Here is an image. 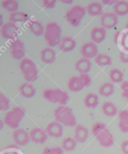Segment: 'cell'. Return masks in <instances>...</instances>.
I'll list each match as a JSON object with an SVG mask.
<instances>
[{
	"instance_id": "603a6c76",
	"label": "cell",
	"mask_w": 128,
	"mask_h": 154,
	"mask_svg": "<svg viewBox=\"0 0 128 154\" xmlns=\"http://www.w3.org/2000/svg\"><path fill=\"white\" fill-rule=\"evenodd\" d=\"M118 127L123 133H128V110L124 109L118 114Z\"/></svg>"
},
{
	"instance_id": "836d02e7",
	"label": "cell",
	"mask_w": 128,
	"mask_h": 154,
	"mask_svg": "<svg viewBox=\"0 0 128 154\" xmlns=\"http://www.w3.org/2000/svg\"><path fill=\"white\" fill-rule=\"evenodd\" d=\"M10 107V100L4 94L0 93V112L6 111Z\"/></svg>"
},
{
	"instance_id": "f1b7e54d",
	"label": "cell",
	"mask_w": 128,
	"mask_h": 154,
	"mask_svg": "<svg viewBox=\"0 0 128 154\" xmlns=\"http://www.w3.org/2000/svg\"><path fill=\"white\" fill-rule=\"evenodd\" d=\"M9 20L10 22L14 23H16L26 22L29 21V17L25 12L16 11L10 13Z\"/></svg>"
},
{
	"instance_id": "ab89813d",
	"label": "cell",
	"mask_w": 128,
	"mask_h": 154,
	"mask_svg": "<svg viewBox=\"0 0 128 154\" xmlns=\"http://www.w3.org/2000/svg\"><path fill=\"white\" fill-rule=\"evenodd\" d=\"M117 1H113V0H103L102 3L105 5L111 6V5H114Z\"/></svg>"
},
{
	"instance_id": "b9f144b4",
	"label": "cell",
	"mask_w": 128,
	"mask_h": 154,
	"mask_svg": "<svg viewBox=\"0 0 128 154\" xmlns=\"http://www.w3.org/2000/svg\"><path fill=\"white\" fill-rule=\"evenodd\" d=\"M3 16L2 14L0 13V28L3 26Z\"/></svg>"
},
{
	"instance_id": "ee69618b",
	"label": "cell",
	"mask_w": 128,
	"mask_h": 154,
	"mask_svg": "<svg viewBox=\"0 0 128 154\" xmlns=\"http://www.w3.org/2000/svg\"><path fill=\"white\" fill-rule=\"evenodd\" d=\"M126 28H128V22L127 23V24H126Z\"/></svg>"
},
{
	"instance_id": "44dd1931",
	"label": "cell",
	"mask_w": 128,
	"mask_h": 154,
	"mask_svg": "<svg viewBox=\"0 0 128 154\" xmlns=\"http://www.w3.org/2000/svg\"><path fill=\"white\" fill-rule=\"evenodd\" d=\"M19 94L26 98H31L36 94V89L31 83L25 82L22 83L19 88Z\"/></svg>"
},
{
	"instance_id": "d4e9b609",
	"label": "cell",
	"mask_w": 128,
	"mask_h": 154,
	"mask_svg": "<svg viewBox=\"0 0 128 154\" xmlns=\"http://www.w3.org/2000/svg\"><path fill=\"white\" fill-rule=\"evenodd\" d=\"M114 13L118 17H124L128 14V2L117 1L113 5Z\"/></svg>"
},
{
	"instance_id": "9a60e30c",
	"label": "cell",
	"mask_w": 128,
	"mask_h": 154,
	"mask_svg": "<svg viewBox=\"0 0 128 154\" xmlns=\"http://www.w3.org/2000/svg\"><path fill=\"white\" fill-rule=\"evenodd\" d=\"M46 132L51 137H61L63 134V125L57 121L51 122L46 126Z\"/></svg>"
},
{
	"instance_id": "4fadbf2b",
	"label": "cell",
	"mask_w": 128,
	"mask_h": 154,
	"mask_svg": "<svg viewBox=\"0 0 128 154\" xmlns=\"http://www.w3.org/2000/svg\"><path fill=\"white\" fill-rule=\"evenodd\" d=\"M30 140L34 143L43 144L46 141L48 134L46 131L40 127H36L29 132Z\"/></svg>"
},
{
	"instance_id": "d6986e66",
	"label": "cell",
	"mask_w": 128,
	"mask_h": 154,
	"mask_svg": "<svg viewBox=\"0 0 128 154\" xmlns=\"http://www.w3.org/2000/svg\"><path fill=\"white\" fill-rule=\"evenodd\" d=\"M41 60L46 64H51L53 63L56 58V51L51 48H45L41 50L40 53Z\"/></svg>"
},
{
	"instance_id": "ac0fdd59",
	"label": "cell",
	"mask_w": 128,
	"mask_h": 154,
	"mask_svg": "<svg viewBox=\"0 0 128 154\" xmlns=\"http://www.w3.org/2000/svg\"><path fill=\"white\" fill-rule=\"evenodd\" d=\"M106 36V29L103 26L94 27L91 29V39L96 44L100 43L104 40Z\"/></svg>"
},
{
	"instance_id": "484cf974",
	"label": "cell",
	"mask_w": 128,
	"mask_h": 154,
	"mask_svg": "<svg viewBox=\"0 0 128 154\" xmlns=\"http://www.w3.org/2000/svg\"><path fill=\"white\" fill-rule=\"evenodd\" d=\"M115 88L114 85L111 82H106L103 83L100 87L98 92L101 96L104 97H109L115 93Z\"/></svg>"
},
{
	"instance_id": "1f68e13d",
	"label": "cell",
	"mask_w": 128,
	"mask_h": 154,
	"mask_svg": "<svg viewBox=\"0 0 128 154\" xmlns=\"http://www.w3.org/2000/svg\"><path fill=\"white\" fill-rule=\"evenodd\" d=\"M76 144L77 142L74 138L71 137H67L63 139L62 142L61 147L64 150V151L70 152L75 149L76 147Z\"/></svg>"
},
{
	"instance_id": "4316f807",
	"label": "cell",
	"mask_w": 128,
	"mask_h": 154,
	"mask_svg": "<svg viewBox=\"0 0 128 154\" xmlns=\"http://www.w3.org/2000/svg\"><path fill=\"white\" fill-rule=\"evenodd\" d=\"M103 113L107 117H114L118 113L116 106L111 102H106L102 105Z\"/></svg>"
},
{
	"instance_id": "d590c367",
	"label": "cell",
	"mask_w": 128,
	"mask_h": 154,
	"mask_svg": "<svg viewBox=\"0 0 128 154\" xmlns=\"http://www.w3.org/2000/svg\"><path fill=\"white\" fill-rule=\"evenodd\" d=\"M121 89L122 90V95L128 100V81H123L121 83Z\"/></svg>"
},
{
	"instance_id": "e575fe53",
	"label": "cell",
	"mask_w": 128,
	"mask_h": 154,
	"mask_svg": "<svg viewBox=\"0 0 128 154\" xmlns=\"http://www.w3.org/2000/svg\"><path fill=\"white\" fill-rule=\"evenodd\" d=\"M64 150L60 147H46L43 150L42 154H63Z\"/></svg>"
},
{
	"instance_id": "2e32d148",
	"label": "cell",
	"mask_w": 128,
	"mask_h": 154,
	"mask_svg": "<svg viewBox=\"0 0 128 154\" xmlns=\"http://www.w3.org/2000/svg\"><path fill=\"white\" fill-rule=\"evenodd\" d=\"M76 46V40L72 36H63L58 44V47L63 52H70L73 51Z\"/></svg>"
},
{
	"instance_id": "4dcf8cb0",
	"label": "cell",
	"mask_w": 128,
	"mask_h": 154,
	"mask_svg": "<svg viewBox=\"0 0 128 154\" xmlns=\"http://www.w3.org/2000/svg\"><path fill=\"white\" fill-rule=\"evenodd\" d=\"M95 63L101 66H106L112 64V58L106 54H98L94 58Z\"/></svg>"
},
{
	"instance_id": "7a4b0ae2",
	"label": "cell",
	"mask_w": 128,
	"mask_h": 154,
	"mask_svg": "<svg viewBox=\"0 0 128 154\" xmlns=\"http://www.w3.org/2000/svg\"><path fill=\"white\" fill-rule=\"evenodd\" d=\"M44 38L51 47L58 46L62 38V29L56 22H49L45 26Z\"/></svg>"
},
{
	"instance_id": "3957f363",
	"label": "cell",
	"mask_w": 128,
	"mask_h": 154,
	"mask_svg": "<svg viewBox=\"0 0 128 154\" xmlns=\"http://www.w3.org/2000/svg\"><path fill=\"white\" fill-rule=\"evenodd\" d=\"M54 117L56 121L66 127H73L76 125V119L69 106L61 105L55 110Z\"/></svg>"
},
{
	"instance_id": "5bb4252c",
	"label": "cell",
	"mask_w": 128,
	"mask_h": 154,
	"mask_svg": "<svg viewBox=\"0 0 128 154\" xmlns=\"http://www.w3.org/2000/svg\"><path fill=\"white\" fill-rule=\"evenodd\" d=\"M13 138L14 142L19 146H25L31 141L29 134L26 130L22 128L14 130L13 133Z\"/></svg>"
},
{
	"instance_id": "cb8c5ba5",
	"label": "cell",
	"mask_w": 128,
	"mask_h": 154,
	"mask_svg": "<svg viewBox=\"0 0 128 154\" xmlns=\"http://www.w3.org/2000/svg\"><path fill=\"white\" fill-rule=\"evenodd\" d=\"M103 8L102 4L97 2L89 3L86 8L88 14L92 17H96L97 15L101 14L103 11Z\"/></svg>"
},
{
	"instance_id": "ba28073f",
	"label": "cell",
	"mask_w": 128,
	"mask_h": 154,
	"mask_svg": "<svg viewBox=\"0 0 128 154\" xmlns=\"http://www.w3.org/2000/svg\"><path fill=\"white\" fill-rule=\"evenodd\" d=\"M91 83V78L88 74H80L78 76H73L70 79L67 87L73 92H78L83 90Z\"/></svg>"
},
{
	"instance_id": "7c38bea8",
	"label": "cell",
	"mask_w": 128,
	"mask_h": 154,
	"mask_svg": "<svg viewBox=\"0 0 128 154\" xmlns=\"http://www.w3.org/2000/svg\"><path fill=\"white\" fill-rule=\"evenodd\" d=\"M118 23V17L112 12H107L102 14L101 24L105 29H111Z\"/></svg>"
},
{
	"instance_id": "277c9868",
	"label": "cell",
	"mask_w": 128,
	"mask_h": 154,
	"mask_svg": "<svg viewBox=\"0 0 128 154\" xmlns=\"http://www.w3.org/2000/svg\"><path fill=\"white\" fill-rule=\"evenodd\" d=\"M43 96L47 101L52 103L65 105L70 100L67 92L60 88H50L44 90Z\"/></svg>"
},
{
	"instance_id": "30bf717a",
	"label": "cell",
	"mask_w": 128,
	"mask_h": 154,
	"mask_svg": "<svg viewBox=\"0 0 128 154\" xmlns=\"http://www.w3.org/2000/svg\"><path fill=\"white\" fill-rule=\"evenodd\" d=\"M10 51L13 58L18 60H22L26 54L24 43L20 39L14 40L10 45Z\"/></svg>"
},
{
	"instance_id": "6da1fadb",
	"label": "cell",
	"mask_w": 128,
	"mask_h": 154,
	"mask_svg": "<svg viewBox=\"0 0 128 154\" xmlns=\"http://www.w3.org/2000/svg\"><path fill=\"white\" fill-rule=\"evenodd\" d=\"M91 132L93 136L103 147H110L114 144L115 140L112 134L106 125L102 122H97L93 126Z\"/></svg>"
},
{
	"instance_id": "d6a6232c",
	"label": "cell",
	"mask_w": 128,
	"mask_h": 154,
	"mask_svg": "<svg viewBox=\"0 0 128 154\" xmlns=\"http://www.w3.org/2000/svg\"><path fill=\"white\" fill-rule=\"evenodd\" d=\"M109 79L114 83H121L123 81L124 74L123 72L118 68H113L110 70L109 73Z\"/></svg>"
},
{
	"instance_id": "7bdbcfd3",
	"label": "cell",
	"mask_w": 128,
	"mask_h": 154,
	"mask_svg": "<svg viewBox=\"0 0 128 154\" xmlns=\"http://www.w3.org/2000/svg\"><path fill=\"white\" fill-rule=\"evenodd\" d=\"M4 121L2 120L1 119H0V131H1L3 127H4Z\"/></svg>"
},
{
	"instance_id": "52a82bcc",
	"label": "cell",
	"mask_w": 128,
	"mask_h": 154,
	"mask_svg": "<svg viewBox=\"0 0 128 154\" xmlns=\"http://www.w3.org/2000/svg\"><path fill=\"white\" fill-rule=\"evenodd\" d=\"M86 13V8L81 5H74L66 12V20L71 26L78 27L81 24Z\"/></svg>"
},
{
	"instance_id": "ffe728a7",
	"label": "cell",
	"mask_w": 128,
	"mask_h": 154,
	"mask_svg": "<svg viewBox=\"0 0 128 154\" xmlns=\"http://www.w3.org/2000/svg\"><path fill=\"white\" fill-rule=\"evenodd\" d=\"M92 66L91 61L89 59L81 58L79 59L76 63H75V69L80 74H86L88 73Z\"/></svg>"
},
{
	"instance_id": "60d3db41",
	"label": "cell",
	"mask_w": 128,
	"mask_h": 154,
	"mask_svg": "<svg viewBox=\"0 0 128 154\" xmlns=\"http://www.w3.org/2000/svg\"><path fill=\"white\" fill-rule=\"evenodd\" d=\"M61 3L66 5H71L73 3V0H61Z\"/></svg>"
},
{
	"instance_id": "9c48e42d",
	"label": "cell",
	"mask_w": 128,
	"mask_h": 154,
	"mask_svg": "<svg viewBox=\"0 0 128 154\" xmlns=\"http://www.w3.org/2000/svg\"><path fill=\"white\" fill-rule=\"evenodd\" d=\"M19 32V27L13 22H7L1 28L0 33L6 40H13Z\"/></svg>"
},
{
	"instance_id": "8992f818",
	"label": "cell",
	"mask_w": 128,
	"mask_h": 154,
	"mask_svg": "<svg viewBox=\"0 0 128 154\" xmlns=\"http://www.w3.org/2000/svg\"><path fill=\"white\" fill-rule=\"evenodd\" d=\"M25 115V110L21 106H16L7 112L4 118V123L11 128H17Z\"/></svg>"
},
{
	"instance_id": "8d00e7d4",
	"label": "cell",
	"mask_w": 128,
	"mask_h": 154,
	"mask_svg": "<svg viewBox=\"0 0 128 154\" xmlns=\"http://www.w3.org/2000/svg\"><path fill=\"white\" fill-rule=\"evenodd\" d=\"M42 4L43 6L48 9H51L55 7L56 4V1L55 0H51V1H48V0H44L42 2Z\"/></svg>"
},
{
	"instance_id": "5b68a950",
	"label": "cell",
	"mask_w": 128,
	"mask_h": 154,
	"mask_svg": "<svg viewBox=\"0 0 128 154\" xmlns=\"http://www.w3.org/2000/svg\"><path fill=\"white\" fill-rule=\"evenodd\" d=\"M19 68L23 75L24 79L29 83L37 80L38 71L34 61L29 58H23L20 61Z\"/></svg>"
},
{
	"instance_id": "e0dca14e",
	"label": "cell",
	"mask_w": 128,
	"mask_h": 154,
	"mask_svg": "<svg viewBox=\"0 0 128 154\" xmlns=\"http://www.w3.org/2000/svg\"><path fill=\"white\" fill-rule=\"evenodd\" d=\"M89 137V130L84 125H78L75 127L74 138L77 143H83L86 142Z\"/></svg>"
},
{
	"instance_id": "7402d4cb",
	"label": "cell",
	"mask_w": 128,
	"mask_h": 154,
	"mask_svg": "<svg viewBox=\"0 0 128 154\" xmlns=\"http://www.w3.org/2000/svg\"><path fill=\"white\" fill-rule=\"evenodd\" d=\"M28 28L34 36H40L44 35V28L41 23L37 20H31L28 21Z\"/></svg>"
},
{
	"instance_id": "f35d334b",
	"label": "cell",
	"mask_w": 128,
	"mask_h": 154,
	"mask_svg": "<svg viewBox=\"0 0 128 154\" xmlns=\"http://www.w3.org/2000/svg\"><path fill=\"white\" fill-rule=\"evenodd\" d=\"M121 148L124 154H128V140H125L122 142Z\"/></svg>"
},
{
	"instance_id": "8fae6325",
	"label": "cell",
	"mask_w": 128,
	"mask_h": 154,
	"mask_svg": "<svg viewBox=\"0 0 128 154\" xmlns=\"http://www.w3.org/2000/svg\"><path fill=\"white\" fill-rule=\"evenodd\" d=\"M81 54L82 58L91 59L98 55V48L96 43L93 42H88L82 45Z\"/></svg>"
},
{
	"instance_id": "83f0119b",
	"label": "cell",
	"mask_w": 128,
	"mask_h": 154,
	"mask_svg": "<svg viewBox=\"0 0 128 154\" xmlns=\"http://www.w3.org/2000/svg\"><path fill=\"white\" fill-rule=\"evenodd\" d=\"M99 103V97L93 93L88 94L84 99V104L88 109H95Z\"/></svg>"
},
{
	"instance_id": "74e56055",
	"label": "cell",
	"mask_w": 128,
	"mask_h": 154,
	"mask_svg": "<svg viewBox=\"0 0 128 154\" xmlns=\"http://www.w3.org/2000/svg\"><path fill=\"white\" fill-rule=\"evenodd\" d=\"M119 58L122 63H128V54L127 53L121 51L119 54Z\"/></svg>"
},
{
	"instance_id": "f546056e",
	"label": "cell",
	"mask_w": 128,
	"mask_h": 154,
	"mask_svg": "<svg viewBox=\"0 0 128 154\" xmlns=\"http://www.w3.org/2000/svg\"><path fill=\"white\" fill-rule=\"evenodd\" d=\"M1 5L3 10L11 13L18 11L19 8V3L16 0H4Z\"/></svg>"
}]
</instances>
